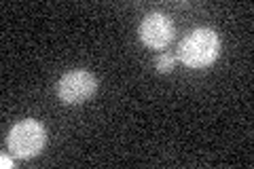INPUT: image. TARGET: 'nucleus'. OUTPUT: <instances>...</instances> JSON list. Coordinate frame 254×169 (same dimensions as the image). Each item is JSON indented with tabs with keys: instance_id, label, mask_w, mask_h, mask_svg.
<instances>
[{
	"instance_id": "obj_1",
	"label": "nucleus",
	"mask_w": 254,
	"mask_h": 169,
	"mask_svg": "<svg viewBox=\"0 0 254 169\" xmlns=\"http://www.w3.org/2000/svg\"><path fill=\"white\" fill-rule=\"evenodd\" d=\"M220 53L218 34L210 28H197L180 43L178 57L187 68H205L216 61Z\"/></svg>"
},
{
	"instance_id": "obj_2",
	"label": "nucleus",
	"mask_w": 254,
	"mask_h": 169,
	"mask_svg": "<svg viewBox=\"0 0 254 169\" xmlns=\"http://www.w3.org/2000/svg\"><path fill=\"white\" fill-rule=\"evenodd\" d=\"M9 150L19 159H32L45 148L47 144V131L38 120H21L9 131Z\"/></svg>"
},
{
	"instance_id": "obj_3",
	"label": "nucleus",
	"mask_w": 254,
	"mask_h": 169,
	"mask_svg": "<svg viewBox=\"0 0 254 169\" xmlns=\"http://www.w3.org/2000/svg\"><path fill=\"white\" fill-rule=\"evenodd\" d=\"M98 89V78L87 70L66 72L58 80V98L64 104H81L89 100Z\"/></svg>"
},
{
	"instance_id": "obj_4",
	"label": "nucleus",
	"mask_w": 254,
	"mask_h": 169,
	"mask_svg": "<svg viewBox=\"0 0 254 169\" xmlns=\"http://www.w3.org/2000/svg\"><path fill=\"white\" fill-rule=\"evenodd\" d=\"M138 34L148 49H165L174 40L176 30H174V23L170 21V17H165L163 13H150L142 19Z\"/></svg>"
},
{
	"instance_id": "obj_5",
	"label": "nucleus",
	"mask_w": 254,
	"mask_h": 169,
	"mask_svg": "<svg viewBox=\"0 0 254 169\" xmlns=\"http://www.w3.org/2000/svg\"><path fill=\"white\" fill-rule=\"evenodd\" d=\"M174 63H176V57H174L172 53H163L161 57L157 59V70L165 74V72H170V70L174 68Z\"/></svg>"
},
{
	"instance_id": "obj_6",
	"label": "nucleus",
	"mask_w": 254,
	"mask_h": 169,
	"mask_svg": "<svg viewBox=\"0 0 254 169\" xmlns=\"http://www.w3.org/2000/svg\"><path fill=\"white\" fill-rule=\"evenodd\" d=\"M0 165H2L4 169H9V167H13V161L6 157V155H2V157H0Z\"/></svg>"
}]
</instances>
